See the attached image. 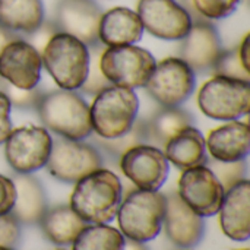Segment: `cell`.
Returning <instances> with one entry per match:
<instances>
[{"label":"cell","mask_w":250,"mask_h":250,"mask_svg":"<svg viewBox=\"0 0 250 250\" xmlns=\"http://www.w3.org/2000/svg\"><path fill=\"white\" fill-rule=\"evenodd\" d=\"M123 199L120 179L110 170H95L76 182L70 208L88 224L111 223Z\"/></svg>","instance_id":"1"},{"label":"cell","mask_w":250,"mask_h":250,"mask_svg":"<svg viewBox=\"0 0 250 250\" xmlns=\"http://www.w3.org/2000/svg\"><path fill=\"white\" fill-rule=\"evenodd\" d=\"M37 111L45 129L62 138L83 141L92 133L89 105L76 91L56 89L44 92Z\"/></svg>","instance_id":"2"},{"label":"cell","mask_w":250,"mask_h":250,"mask_svg":"<svg viewBox=\"0 0 250 250\" xmlns=\"http://www.w3.org/2000/svg\"><path fill=\"white\" fill-rule=\"evenodd\" d=\"M42 66L60 89L78 91L89 70V47L78 38L57 32L41 53Z\"/></svg>","instance_id":"3"},{"label":"cell","mask_w":250,"mask_h":250,"mask_svg":"<svg viewBox=\"0 0 250 250\" xmlns=\"http://www.w3.org/2000/svg\"><path fill=\"white\" fill-rule=\"evenodd\" d=\"M164 214L166 195L158 190L138 189L122 201L116 217L125 237L136 243H146L160 234Z\"/></svg>","instance_id":"4"},{"label":"cell","mask_w":250,"mask_h":250,"mask_svg":"<svg viewBox=\"0 0 250 250\" xmlns=\"http://www.w3.org/2000/svg\"><path fill=\"white\" fill-rule=\"evenodd\" d=\"M139 100L133 89L110 85L98 92L89 107L92 130L103 139L125 135L135 123Z\"/></svg>","instance_id":"5"},{"label":"cell","mask_w":250,"mask_h":250,"mask_svg":"<svg viewBox=\"0 0 250 250\" xmlns=\"http://www.w3.org/2000/svg\"><path fill=\"white\" fill-rule=\"evenodd\" d=\"M157 62L154 56L135 44L107 47L100 54V67L111 85L136 89L146 85Z\"/></svg>","instance_id":"6"},{"label":"cell","mask_w":250,"mask_h":250,"mask_svg":"<svg viewBox=\"0 0 250 250\" xmlns=\"http://www.w3.org/2000/svg\"><path fill=\"white\" fill-rule=\"evenodd\" d=\"M201 111L214 120H237L250 110V82L214 76L207 81L199 94Z\"/></svg>","instance_id":"7"},{"label":"cell","mask_w":250,"mask_h":250,"mask_svg":"<svg viewBox=\"0 0 250 250\" xmlns=\"http://www.w3.org/2000/svg\"><path fill=\"white\" fill-rule=\"evenodd\" d=\"M45 167L56 180L76 183L86 174L103 168V157L91 144L59 136L53 139Z\"/></svg>","instance_id":"8"},{"label":"cell","mask_w":250,"mask_h":250,"mask_svg":"<svg viewBox=\"0 0 250 250\" xmlns=\"http://www.w3.org/2000/svg\"><path fill=\"white\" fill-rule=\"evenodd\" d=\"M53 138L45 127L22 126L12 129L4 141V157L18 174H32L45 167Z\"/></svg>","instance_id":"9"},{"label":"cell","mask_w":250,"mask_h":250,"mask_svg":"<svg viewBox=\"0 0 250 250\" xmlns=\"http://www.w3.org/2000/svg\"><path fill=\"white\" fill-rule=\"evenodd\" d=\"M145 88L163 107H180L195 91V72L180 57H167L155 64Z\"/></svg>","instance_id":"10"},{"label":"cell","mask_w":250,"mask_h":250,"mask_svg":"<svg viewBox=\"0 0 250 250\" xmlns=\"http://www.w3.org/2000/svg\"><path fill=\"white\" fill-rule=\"evenodd\" d=\"M136 13L145 31L167 41H180L193 23L190 12L176 0H139Z\"/></svg>","instance_id":"11"},{"label":"cell","mask_w":250,"mask_h":250,"mask_svg":"<svg viewBox=\"0 0 250 250\" xmlns=\"http://www.w3.org/2000/svg\"><path fill=\"white\" fill-rule=\"evenodd\" d=\"M177 193L192 211L205 218L218 214L226 192L207 166H198L183 170Z\"/></svg>","instance_id":"12"},{"label":"cell","mask_w":250,"mask_h":250,"mask_svg":"<svg viewBox=\"0 0 250 250\" xmlns=\"http://www.w3.org/2000/svg\"><path fill=\"white\" fill-rule=\"evenodd\" d=\"M123 174L144 190H158L168 177V161L163 151L152 145H138L120 157Z\"/></svg>","instance_id":"13"},{"label":"cell","mask_w":250,"mask_h":250,"mask_svg":"<svg viewBox=\"0 0 250 250\" xmlns=\"http://www.w3.org/2000/svg\"><path fill=\"white\" fill-rule=\"evenodd\" d=\"M103 13L95 0H59L53 22L60 32L94 47L100 42L98 31Z\"/></svg>","instance_id":"14"},{"label":"cell","mask_w":250,"mask_h":250,"mask_svg":"<svg viewBox=\"0 0 250 250\" xmlns=\"http://www.w3.org/2000/svg\"><path fill=\"white\" fill-rule=\"evenodd\" d=\"M41 69V54L22 38L7 44L0 53V78L16 88L38 86Z\"/></svg>","instance_id":"15"},{"label":"cell","mask_w":250,"mask_h":250,"mask_svg":"<svg viewBox=\"0 0 250 250\" xmlns=\"http://www.w3.org/2000/svg\"><path fill=\"white\" fill-rule=\"evenodd\" d=\"M180 41V59L193 72H207L212 69L224 50L217 28L202 19L193 22L189 32Z\"/></svg>","instance_id":"16"},{"label":"cell","mask_w":250,"mask_h":250,"mask_svg":"<svg viewBox=\"0 0 250 250\" xmlns=\"http://www.w3.org/2000/svg\"><path fill=\"white\" fill-rule=\"evenodd\" d=\"M163 227L168 240L182 249L198 246L205 234L204 218L192 211L177 192H171L166 196Z\"/></svg>","instance_id":"17"},{"label":"cell","mask_w":250,"mask_h":250,"mask_svg":"<svg viewBox=\"0 0 250 250\" xmlns=\"http://www.w3.org/2000/svg\"><path fill=\"white\" fill-rule=\"evenodd\" d=\"M220 224L227 237L246 242L250 237V182L245 179L224 193L220 207Z\"/></svg>","instance_id":"18"},{"label":"cell","mask_w":250,"mask_h":250,"mask_svg":"<svg viewBox=\"0 0 250 250\" xmlns=\"http://www.w3.org/2000/svg\"><path fill=\"white\" fill-rule=\"evenodd\" d=\"M209 155L217 161L246 160L250 151V129L248 123L229 122L211 130L205 141Z\"/></svg>","instance_id":"19"},{"label":"cell","mask_w":250,"mask_h":250,"mask_svg":"<svg viewBox=\"0 0 250 250\" xmlns=\"http://www.w3.org/2000/svg\"><path fill=\"white\" fill-rule=\"evenodd\" d=\"M16 196L10 214L25 226H37L48 209L45 190L32 174H18L13 179Z\"/></svg>","instance_id":"20"},{"label":"cell","mask_w":250,"mask_h":250,"mask_svg":"<svg viewBox=\"0 0 250 250\" xmlns=\"http://www.w3.org/2000/svg\"><path fill=\"white\" fill-rule=\"evenodd\" d=\"M144 26L136 12L127 7H113L103 13L98 40L107 47L130 45L142 38Z\"/></svg>","instance_id":"21"},{"label":"cell","mask_w":250,"mask_h":250,"mask_svg":"<svg viewBox=\"0 0 250 250\" xmlns=\"http://www.w3.org/2000/svg\"><path fill=\"white\" fill-rule=\"evenodd\" d=\"M163 154L167 161H170L180 170L205 166L208 161L205 138L193 126H188L177 132L164 145Z\"/></svg>","instance_id":"22"},{"label":"cell","mask_w":250,"mask_h":250,"mask_svg":"<svg viewBox=\"0 0 250 250\" xmlns=\"http://www.w3.org/2000/svg\"><path fill=\"white\" fill-rule=\"evenodd\" d=\"M44 237L56 246H69L78 234L88 226L70 205H57L48 208L40 220Z\"/></svg>","instance_id":"23"},{"label":"cell","mask_w":250,"mask_h":250,"mask_svg":"<svg viewBox=\"0 0 250 250\" xmlns=\"http://www.w3.org/2000/svg\"><path fill=\"white\" fill-rule=\"evenodd\" d=\"M146 145H164L182 129L193 125V116L180 107H161L149 119H144Z\"/></svg>","instance_id":"24"},{"label":"cell","mask_w":250,"mask_h":250,"mask_svg":"<svg viewBox=\"0 0 250 250\" xmlns=\"http://www.w3.org/2000/svg\"><path fill=\"white\" fill-rule=\"evenodd\" d=\"M42 21V0H0V23L16 34L28 35Z\"/></svg>","instance_id":"25"},{"label":"cell","mask_w":250,"mask_h":250,"mask_svg":"<svg viewBox=\"0 0 250 250\" xmlns=\"http://www.w3.org/2000/svg\"><path fill=\"white\" fill-rule=\"evenodd\" d=\"M122 231L107 224L86 226L72 243L73 250H125Z\"/></svg>","instance_id":"26"},{"label":"cell","mask_w":250,"mask_h":250,"mask_svg":"<svg viewBox=\"0 0 250 250\" xmlns=\"http://www.w3.org/2000/svg\"><path fill=\"white\" fill-rule=\"evenodd\" d=\"M98 146L108 155L111 157H117L120 158L125 152H127L129 149H132L133 146L146 144V135H145V125H144V119H136L133 126L122 136L119 138H113V139H103L98 138L97 139Z\"/></svg>","instance_id":"27"},{"label":"cell","mask_w":250,"mask_h":250,"mask_svg":"<svg viewBox=\"0 0 250 250\" xmlns=\"http://www.w3.org/2000/svg\"><path fill=\"white\" fill-rule=\"evenodd\" d=\"M205 166L215 174V177L221 183L224 192H227L229 189H231L237 183L243 182L246 179V174H248L246 160L226 163V161H217L214 158H211V160L208 158Z\"/></svg>","instance_id":"28"},{"label":"cell","mask_w":250,"mask_h":250,"mask_svg":"<svg viewBox=\"0 0 250 250\" xmlns=\"http://www.w3.org/2000/svg\"><path fill=\"white\" fill-rule=\"evenodd\" d=\"M212 69L215 72V76H224V78L250 82V70L245 67L240 59L239 47L231 50H223Z\"/></svg>","instance_id":"29"},{"label":"cell","mask_w":250,"mask_h":250,"mask_svg":"<svg viewBox=\"0 0 250 250\" xmlns=\"http://www.w3.org/2000/svg\"><path fill=\"white\" fill-rule=\"evenodd\" d=\"M0 91L7 97L10 105H15L19 110H32V108L37 110V105L44 94L42 89H40L38 86L32 89H21L10 85L1 78H0Z\"/></svg>","instance_id":"30"},{"label":"cell","mask_w":250,"mask_h":250,"mask_svg":"<svg viewBox=\"0 0 250 250\" xmlns=\"http://www.w3.org/2000/svg\"><path fill=\"white\" fill-rule=\"evenodd\" d=\"M98 45L91 47L92 50L89 51V70H88V76L85 79V82L82 83V86L79 88L83 94L86 95H97L98 92H101L103 89L108 88L111 83L110 81L104 76V73L101 72L100 67V51L97 48Z\"/></svg>","instance_id":"31"},{"label":"cell","mask_w":250,"mask_h":250,"mask_svg":"<svg viewBox=\"0 0 250 250\" xmlns=\"http://www.w3.org/2000/svg\"><path fill=\"white\" fill-rule=\"evenodd\" d=\"M240 4V0H192L193 9L207 19H224Z\"/></svg>","instance_id":"32"},{"label":"cell","mask_w":250,"mask_h":250,"mask_svg":"<svg viewBox=\"0 0 250 250\" xmlns=\"http://www.w3.org/2000/svg\"><path fill=\"white\" fill-rule=\"evenodd\" d=\"M21 242V224L10 214L0 215V248L13 249Z\"/></svg>","instance_id":"33"},{"label":"cell","mask_w":250,"mask_h":250,"mask_svg":"<svg viewBox=\"0 0 250 250\" xmlns=\"http://www.w3.org/2000/svg\"><path fill=\"white\" fill-rule=\"evenodd\" d=\"M60 32L59 28L56 26V23L53 21H42V23L32 31L31 34L26 35V42L31 44L40 54L42 53V50L45 48V45L48 44V41L57 34Z\"/></svg>","instance_id":"34"},{"label":"cell","mask_w":250,"mask_h":250,"mask_svg":"<svg viewBox=\"0 0 250 250\" xmlns=\"http://www.w3.org/2000/svg\"><path fill=\"white\" fill-rule=\"evenodd\" d=\"M15 196H16V190H15L13 180L0 174V215H4L12 211L15 204Z\"/></svg>","instance_id":"35"},{"label":"cell","mask_w":250,"mask_h":250,"mask_svg":"<svg viewBox=\"0 0 250 250\" xmlns=\"http://www.w3.org/2000/svg\"><path fill=\"white\" fill-rule=\"evenodd\" d=\"M10 103L7 97L0 91V145L4 144L10 130H12V120H10Z\"/></svg>","instance_id":"36"},{"label":"cell","mask_w":250,"mask_h":250,"mask_svg":"<svg viewBox=\"0 0 250 250\" xmlns=\"http://www.w3.org/2000/svg\"><path fill=\"white\" fill-rule=\"evenodd\" d=\"M19 38H21L19 34H16V32L7 29L6 26H3V25L0 23V53H1V50H3L7 44H10L12 41H16V40H19Z\"/></svg>","instance_id":"37"},{"label":"cell","mask_w":250,"mask_h":250,"mask_svg":"<svg viewBox=\"0 0 250 250\" xmlns=\"http://www.w3.org/2000/svg\"><path fill=\"white\" fill-rule=\"evenodd\" d=\"M249 53H250V34H246L239 45V54H240V59L245 64L246 69H249L250 66V59H249ZM250 70V69H249Z\"/></svg>","instance_id":"38"},{"label":"cell","mask_w":250,"mask_h":250,"mask_svg":"<svg viewBox=\"0 0 250 250\" xmlns=\"http://www.w3.org/2000/svg\"><path fill=\"white\" fill-rule=\"evenodd\" d=\"M0 250H13V249H7V248H0Z\"/></svg>","instance_id":"39"},{"label":"cell","mask_w":250,"mask_h":250,"mask_svg":"<svg viewBox=\"0 0 250 250\" xmlns=\"http://www.w3.org/2000/svg\"><path fill=\"white\" fill-rule=\"evenodd\" d=\"M57 250H66V249H57Z\"/></svg>","instance_id":"40"},{"label":"cell","mask_w":250,"mask_h":250,"mask_svg":"<svg viewBox=\"0 0 250 250\" xmlns=\"http://www.w3.org/2000/svg\"><path fill=\"white\" fill-rule=\"evenodd\" d=\"M245 250H248V249H245Z\"/></svg>","instance_id":"41"}]
</instances>
